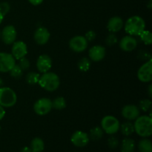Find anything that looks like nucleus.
Masks as SVG:
<instances>
[{
    "instance_id": "nucleus-10",
    "label": "nucleus",
    "mask_w": 152,
    "mask_h": 152,
    "mask_svg": "<svg viewBox=\"0 0 152 152\" xmlns=\"http://www.w3.org/2000/svg\"><path fill=\"white\" fill-rule=\"evenodd\" d=\"M17 37V32L13 25H9L4 27L1 31L0 38L3 42L6 45H11L16 41Z\"/></svg>"
},
{
    "instance_id": "nucleus-31",
    "label": "nucleus",
    "mask_w": 152,
    "mask_h": 152,
    "mask_svg": "<svg viewBox=\"0 0 152 152\" xmlns=\"http://www.w3.org/2000/svg\"><path fill=\"white\" fill-rule=\"evenodd\" d=\"M21 68L22 69V71H26V70L29 69L30 66H31V63H30V61L27 59L26 57L21 58L20 59H19V64Z\"/></svg>"
},
{
    "instance_id": "nucleus-26",
    "label": "nucleus",
    "mask_w": 152,
    "mask_h": 152,
    "mask_svg": "<svg viewBox=\"0 0 152 152\" xmlns=\"http://www.w3.org/2000/svg\"><path fill=\"white\" fill-rule=\"evenodd\" d=\"M40 78V74L37 72H31L28 73L25 76V80H26L27 83L29 85H36L38 84L39 80Z\"/></svg>"
},
{
    "instance_id": "nucleus-11",
    "label": "nucleus",
    "mask_w": 152,
    "mask_h": 152,
    "mask_svg": "<svg viewBox=\"0 0 152 152\" xmlns=\"http://www.w3.org/2000/svg\"><path fill=\"white\" fill-rule=\"evenodd\" d=\"M11 54L15 59H20L28 54V47L25 42L15 41L11 48Z\"/></svg>"
},
{
    "instance_id": "nucleus-3",
    "label": "nucleus",
    "mask_w": 152,
    "mask_h": 152,
    "mask_svg": "<svg viewBox=\"0 0 152 152\" xmlns=\"http://www.w3.org/2000/svg\"><path fill=\"white\" fill-rule=\"evenodd\" d=\"M38 84L47 91H55L60 86V79L56 73L49 71L40 75Z\"/></svg>"
},
{
    "instance_id": "nucleus-36",
    "label": "nucleus",
    "mask_w": 152,
    "mask_h": 152,
    "mask_svg": "<svg viewBox=\"0 0 152 152\" xmlns=\"http://www.w3.org/2000/svg\"><path fill=\"white\" fill-rule=\"evenodd\" d=\"M43 1L44 0H28V1L34 6L39 5V4H41L43 2Z\"/></svg>"
},
{
    "instance_id": "nucleus-17",
    "label": "nucleus",
    "mask_w": 152,
    "mask_h": 152,
    "mask_svg": "<svg viewBox=\"0 0 152 152\" xmlns=\"http://www.w3.org/2000/svg\"><path fill=\"white\" fill-rule=\"evenodd\" d=\"M37 68L40 73L48 72L52 67V59L48 54H42L37 60Z\"/></svg>"
},
{
    "instance_id": "nucleus-37",
    "label": "nucleus",
    "mask_w": 152,
    "mask_h": 152,
    "mask_svg": "<svg viewBox=\"0 0 152 152\" xmlns=\"http://www.w3.org/2000/svg\"><path fill=\"white\" fill-rule=\"evenodd\" d=\"M4 116H5V110H4V108L0 105V121L4 118Z\"/></svg>"
},
{
    "instance_id": "nucleus-25",
    "label": "nucleus",
    "mask_w": 152,
    "mask_h": 152,
    "mask_svg": "<svg viewBox=\"0 0 152 152\" xmlns=\"http://www.w3.org/2000/svg\"><path fill=\"white\" fill-rule=\"evenodd\" d=\"M79 70L82 72H87L91 68V60L87 57H83L77 63Z\"/></svg>"
},
{
    "instance_id": "nucleus-39",
    "label": "nucleus",
    "mask_w": 152,
    "mask_h": 152,
    "mask_svg": "<svg viewBox=\"0 0 152 152\" xmlns=\"http://www.w3.org/2000/svg\"><path fill=\"white\" fill-rule=\"evenodd\" d=\"M148 94L150 97L152 96V85L150 84L148 87Z\"/></svg>"
},
{
    "instance_id": "nucleus-21",
    "label": "nucleus",
    "mask_w": 152,
    "mask_h": 152,
    "mask_svg": "<svg viewBox=\"0 0 152 152\" xmlns=\"http://www.w3.org/2000/svg\"><path fill=\"white\" fill-rule=\"evenodd\" d=\"M30 148L32 152H42L45 148L44 141L39 137L34 138L31 142Z\"/></svg>"
},
{
    "instance_id": "nucleus-16",
    "label": "nucleus",
    "mask_w": 152,
    "mask_h": 152,
    "mask_svg": "<svg viewBox=\"0 0 152 152\" xmlns=\"http://www.w3.org/2000/svg\"><path fill=\"white\" fill-rule=\"evenodd\" d=\"M88 134L83 131H77L72 134L71 141L74 145L77 147H84L89 142Z\"/></svg>"
},
{
    "instance_id": "nucleus-38",
    "label": "nucleus",
    "mask_w": 152,
    "mask_h": 152,
    "mask_svg": "<svg viewBox=\"0 0 152 152\" xmlns=\"http://www.w3.org/2000/svg\"><path fill=\"white\" fill-rule=\"evenodd\" d=\"M20 152H32V151H31V149L30 147L25 146L24 148H22V149H21Z\"/></svg>"
},
{
    "instance_id": "nucleus-19",
    "label": "nucleus",
    "mask_w": 152,
    "mask_h": 152,
    "mask_svg": "<svg viewBox=\"0 0 152 152\" xmlns=\"http://www.w3.org/2000/svg\"><path fill=\"white\" fill-rule=\"evenodd\" d=\"M135 149V141L132 138H124L121 143V152H134Z\"/></svg>"
},
{
    "instance_id": "nucleus-12",
    "label": "nucleus",
    "mask_w": 152,
    "mask_h": 152,
    "mask_svg": "<svg viewBox=\"0 0 152 152\" xmlns=\"http://www.w3.org/2000/svg\"><path fill=\"white\" fill-rule=\"evenodd\" d=\"M138 42L134 37L131 35L125 36L119 42L120 49L125 52H132L137 47Z\"/></svg>"
},
{
    "instance_id": "nucleus-34",
    "label": "nucleus",
    "mask_w": 152,
    "mask_h": 152,
    "mask_svg": "<svg viewBox=\"0 0 152 152\" xmlns=\"http://www.w3.org/2000/svg\"><path fill=\"white\" fill-rule=\"evenodd\" d=\"M108 146L111 148H115L118 146L119 145V140L117 137L112 136L108 140Z\"/></svg>"
},
{
    "instance_id": "nucleus-43",
    "label": "nucleus",
    "mask_w": 152,
    "mask_h": 152,
    "mask_svg": "<svg viewBox=\"0 0 152 152\" xmlns=\"http://www.w3.org/2000/svg\"><path fill=\"white\" fill-rule=\"evenodd\" d=\"M0 132H1V127H0Z\"/></svg>"
},
{
    "instance_id": "nucleus-4",
    "label": "nucleus",
    "mask_w": 152,
    "mask_h": 152,
    "mask_svg": "<svg viewBox=\"0 0 152 152\" xmlns=\"http://www.w3.org/2000/svg\"><path fill=\"white\" fill-rule=\"evenodd\" d=\"M17 102L16 92L9 87L0 88V105L3 108H11Z\"/></svg>"
},
{
    "instance_id": "nucleus-2",
    "label": "nucleus",
    "mask_w": 152,
    "mask_h": 152,
    "mask_svg": "<svg viewBox=\"0 0 152 152\" xmlns=\"http://www.w3.org/2000/svg\"><path fill=\"white\" fill-rule=\"evenodd\" d=\"M134 132L141 137H149L152 134V119L151 115L139 116L135 120Z\"/></svg>"
},
{
    "instance_id": "nucleus-15",
    "label": "nucleus",
    "mask_w": 152,
    "mask_h": 152,
    "mask_svg": "<svg viewBox=\"0 0 152 152\" xmlns=\"http://www.w3.org/2000/svg\"><path fill=\"white\" fill-rule=\"evenodd\" d=\"M106 54V49L102 45L93 46L88 50V56L90 60L93 62H100L105 58Z\"/></svg>"
},
{
    "instance_id": "nucleus-22",
    "label": "nucleus",
    "mask_w": 152,
    "mask_h": 152,
    "mask_svg": "<svg viewBox=\"0 0 152 152\" xmlns=\"http://www.w3.org/2000/svg\"><path fill=\"white\" fill-rule=\"evenodd\" d=\"M138 148L140 152H152L151 141L147 137H144L138 142Z\"/></svg>"
},
{
    "instance_id": "nucleus-33",
    "label": "nucleus",
    "mask_w": 152,
    "mask_h": 152,
    "mask_svg": "<svg viewBox=\"0 0 152 152\" xmlns=\"http://www.w3.org/2000/svg\"><path fill=\"white\" fill-rule=\"evenodd\" d=\"M138 58L142 60L148 61L149 59H151V54L148 52L145 51V50H140L138 53Z\"/></svg>"
},
{
    "instance_id": "nucleus-32",
    "label": "nucleus",
    "mask_w": 152,
    "mask_h": 152,
    "mask_svg": "<svg viewBox=\"0 0 152 152\" xmlns=\"http://www.w3.org/2000/svg\"><path fill=\"white\" fill-rule=\"evenodd\" d=\"M10 6L8 2L3 1V2L0 3V13H1L3 16H5L6 14H7V13L10 12Z\"/></svg>"
},
{
    "instance_id": "nucleus-35",
    "label": "nucleus",
    "mask_w": 152,
    "mask_h": 152,
    "mask_svg": "<svg viewBox=\"0 0 152 152\" xmlns=\"http://www.w3.org/2000/svg\"><path fill=\"white\" fill-rule=\"evenodd\" d=\"M96 32H95L94 31H92V30H91V31H88V32L86 33V34H85V38L87 39L88 42H92L93 40L95 39V38H96Z\"/></svg>"
},
{
    "instance_id": "nucleus-20",
    "label": "nucleus",
    "mask_w": 152,
    "mask_h": 152,
    "mask_svg": "<svg viewBox=\"0 0 152 152\" xmlns=\"http://www.w3.org/2000/svg\"><path fill=\"white\" fill-rule=\"evenodd\" d=\"M120 130L121 131V133L124 136L129 137L132 135L134 132V123H132L131 121L128 120L127 122H125L123 124L120 125Z\"/></svg>"
},
{
    "instance_id": "nucleus-5",
    "label": "nucleus",
    "mask_w": 152,
    "mask_h": 152,
    "mask_svg": "<svg viewBox=\"0 0 152 152\" xmlns=\"http://www.w3.org/2000/svg\"><path fill=\"white\" fill-rule=\"evenodd\" d=\"M120 123L114 116H105L101 120V128L105 133L113 135L120 130Z\"/></svg>"
},
{
    "instance_id": "nucleus-23",
    "label": "nucleus",
    "mask_w": 152,
    "mask_h": 152,
    "mask_svg": "<svg viewBox=\"0 0 152 152\" xmlns=\"http://www.w3.org/2000/svg\"><path fill=\"white\" fill-rule=\"evenodd\" d=\"M103 134L104 132L102 128L99 127V126H96V127H94L93 129H91L90 133L88 134L89 139L94 141L99 140L103 136Z\"/></svg>"
},
{
    "instance_id": "nucleus-29",
    "label": "nucleus",
    "mask_w": 152,
    "mask_h": 152,
    "mask_svg": "<svg viewBox=\"0 0 152 152\" xmlns=\"http://www.w3.org/2000/svg\"><path fill=\"white\" fill-rule=\"evenodd\" d=\"M9 73H10V75L13 78L19 79L22 76L23 71H22V69L19 67V65L18 64H15L14 66L11 68V70L9 71Z\"/></svg>"
},
{
    "instance_id": "nucleus-18",
    "label": "nucleus",
    "mask_w": 152,
    "mask_h": 152,
    "mask_svg": "<svg viewBox=\"0 0 152 152\" xmlns=\"http://www.w3.org/2000/svg\"><path fill=\"white\" fill-rule=\"evenodd\" d=\"M124 26V22L123 19L120 16H113L111 19H109L108 23H107V29L110 33L119 32L123 29Z\"/></svg>"
},
{
    "instance_id": "nucleus-9",
    "label": "nucleus",
    "mask_w": 152,
    "mask_h": 152,
    "mask_svg": "<svg viewBox=\"0 0 152 152\" xmlns=\"http://www.w3.org/2000/svg\"><path fill=\"white\" fill-rule=\"evenodd\" d=\"M16 64V59L11 53L0 52V72L7 73Z\"/></svg>"
},
{
    "instance_id": "nucleus-28",
    "label": "nucleus",
    "mask_w": 152,
    "mask_h": 152,
    "mask_svg": "<svg viewBox=\"0 0 152 152\" xmlns=\"http://www.w3.org/2000/svg\"><path fill=\"white\" fill-rule=\"evenodd\" d=\"M151 101L150 99H142L139 102V106H138V108H140V110L143 111V112H148V111H151Z\"/></svg>"
},
{
    "instance_id": "nucleus-42",
    "label": "nucleus",
    "mask_w": 152,
    "mask_h": 152,
    "mask_svg": "<svg viewBox=\"0 0 152 152\" xmlns=\"http://www.w3.org/2000/svg\"><path fill=\"white\" fill-rule=\"evenodd\" d=\"M0 36H1V31H0Z\"/></svg>"
},
{
    "instance_id": "nucleus-13",
    "label": "nucleus",
    "mask_w": 152,
    "mask_h": 152,
    "mask_svg": "<svg viewBox=\"0 0 152 152\" xmlns=\"http://www.w3.org/2000/svg\"><path fill=\"white\" fill-rule=\"evenodd\" d=\"M50 37V32L45 27H39L37 28L34 34V39L39 45H44L47 44Z\"/></svg>"
},
{
    "instance_id": "nucleus-41",
    "label": "nucleus",
    "mask_w": 152,
    "mask_h": 152,
    "mask_svg": "<svg viewBox=\"0 0 152 152\" xmlns=\"http://www.w3.org/2000/svg\"><path fill=\"white\" fill-rule=\"evenodd\" d=\"M3 84H4V83H3V80L1 78H0V88L2 87Z\"/></svg>"
},
{
    "instance_id": "nucleus-30",
    "label": "nucleus",
    "mask_w": 152,
    "mask_h": 152,
    "mask_svg": "<svg viewBox=\"0 0 152 152\" xmlns=\"http://www.w3.org/2000/svg\"><path fill=\"white\" fill-rule=\"evenodd\" d=\"M105 44L107 45L109 47L111 46H114V45H116L118 42V38H117V36L115 35V34L114 33H110L108 36L105 38Z\"/></svg>"
},
{
    "instance_id": "nucleus-1",
    "label": "nucleus",
    "mask_w": 152,
    "mask_h": 152,
    "mask_svg": "<svg viewBox=\"0 0 152 152\" xmlns=\"http://www.w3.org/2000/svg\"><path fill=\"white\" fill-rule=\"evenodd\" d=\"M123 27L126 34L133 37H137L145 29V22L141 16L135 15L129 17L124 23Z\"/></svg>"
},
{
    "instance_id": "nucleus-8",
    "label": "nucleus",
    "mask_w": 152,
    "mask_h": 152,
    "mask_svg": "<svg viewBox=\"0 0 152 152\" xmlns=\"http://www.w3.org/2000/svg\"><path fill=\"white\" fill-rule=\"evenodd\" d=\"M138 80L142 83H150L152 80V61H146L142 64L137 71Z\"/></svg>"
},
{
    "instance_id": "nucleus-40",
    "label": "nucleus",
    "mask_w": 152,
    "mask_h": 152,
    "mask_svg": "<svg viewBox=\"0 0 152 152\" xmlns=\"http://www.w3.org/2000/svg\"><path fill=\"white\" fill-rule=\"evenodd\" d=\"M4 16H3V15L1 14V13H0V24H1V22H2L3 19H4Z\"/></svg>"
},
{
    "instance_id": "nucleus-24",
    "label": "nucleus",
    "mask_w": 152,
    "mask_h": 152,
    "mask_svg": "<svg viewBox=\"0 0 152 152\" xmlns=\"http://www.w3.org/2000/svg\"><path fill=\"white\" fill-rule=\"evenodd\" d=\"M66 105V100L62 96H57L52 101V108L56 110L64 109Z\"/></svg>"
},
{
    "instance_id": "nucleus-14",
    "label": "nucleus",
    "mask_w": 152,
    "mask_h": 152,
    "mask_svg": "<svg viewBox=\"0 0 152 152\" xmlns=\"http://www.w3.org/2000/svg\"><path fill=\"white\" fill-rule=\"evenodd\" d=\"M122 116L129 121L135 120L140 114V110L137 105L133 104L126 105L122 108Z\"/></svg>"
},
{
    "instance_id": "nucleus-7",
    "label": "nucleus",
    "mask_w": 152,
    "mask_h": 152,
    "mask_svg": "<svg viewBox=\"0 0 152 152\" xmlns=\"http://www.w3.org/2000/svg\"><path fill=\"white\" fill-rule=\"evenodd\" d=\"M68 45L71 50L75 53H81L87 49L88 46V42L83 36L77 35L70 39Z\"/></svg>"
},
{
    "instance_id": "nucleus-6",
    "label": "nucleus",
    "mask_w": 152,
    "mask_h": 152,
    "mask_svg": "<svg viewBox=\"0 0 152 152\" xmlns=\"http://www.w3.org/2000/svg\"><path fill=\"white\" fill-rule=\"evenodd\" d=\"M52 101L49 98L42 97L37 99L34 105V111L37 115L44 116L50 112L52 109Z\"/></svg>"
},
{
    "instance_id": "nucleus-27",
    "label": "nucleus",
    "mask_w": 152,
    "mask_h": 152,
    "mask_svg": "<svg viewBox=\"0 0 152 152\" xmlns=\"http://www.w3.org/2000/svg\"><path fill=\"white\" fill-rule=\"evenodd\" d=\"M141 41L146 45H151L152 43V34L149 31L144 30L139 35Z\"/></svg>"
}]
</instances>
